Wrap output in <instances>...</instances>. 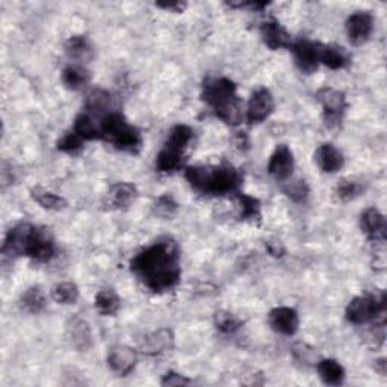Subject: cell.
Instances as JSON below:
<instances>
[{"label": "cell", "instance_id": "8fae6325", "mask_svg": "<svg viewBox=\"0 0 387 387\" xmlns=\"http://www.w3.org/2000/svg\"><path fill=\"white\" fill-rule=\"evenodd\" d=\"M292 52L295 64L303 73L310 74L316 72L317 64H320V44L307 41V39H300L299 43L292 46Z\"/></svg>", "mask_w": 387, "mask_h": 387}, {"label": "cell", "instance_id": "d6986e66", "mask_svg": "<svg viewBox=\"0 0 387 387\" xmlns=\"http://www.w3.org/2000/svg\"><path fill=\"white\" fill-rule=\"evenodd\" d=\"M360 227L362 232L371 237V240H384L386 236V220L384 215L375 209V207H369V209H366L362 216H360Z\"/></svg>", "mask_w": 387, "mask_h": 387}, {"label": "cell", "instance_id": "8d00e7d4", "mask_svg": "<svg viewBox=\"0 0 387 387\" xmlns=\"http://www.w3.org/2000/svg\"><path fill=\"white\" fill-rule=\"evenodd\" d=\"M155 212L164 218L173 216L177 212V203L170 194H165L157 198V202L155 204Z\"/></svg>", "mask_w": 387, "mask_h": 387}, {"label": "cell", "instance_id": "ffe728a7", "mask_svg": "<svg viewBox=\"0 0 387 387\" xmlns=\"http://www.w3.org/2000/svg\"><path fill=\"white\" fill-rule=\"evenodd\" d=\"M65 53L77 63H88L94 56V48L89 39L84 35H74L65 43Z\"/></svg>", "mask_w": 387, "mask_h": 387}, {"label": "cell", "instance_id": "2e32d148", "mask_svg": "<svg viewBox=\"0 0 387 387\" xmlns=\"http://www.w3.org/2000/svg\"><path fill=\"white\" fill-rule=\"evenodd\" d=\"M261 37L271 51H279V48L291 46V35L277 20H268L262 23Z\"/></svg>", "mask_w": 387, "mask_h": 387}, {"label": "cell", "instance_id": "4fadbf2b", "mask_svg": "<svg viewBox=\"0 0 387 387\" xmlns=\"http://www.w3.org/2000/svg\"><path fill=\"white\" fill-rule=\"evenodd\" d=\"M138 362L136 351L132 350L131 346L126 345H117L111 348L107 354V365L115 374L126 376L131 374Z\"/></svg>", "mask_w": 387, "mask_h": 387}, {"label": "cell", "instance_id": "7402d4cb", "mask_svg": "<svg viewBox=\"0 0 387 387\" xmlns=\"http://www.w3.org/2000/svg\"><path fill=\"white\" fill-rule=\"evenodd\" d=\"M317 374L322 383L330 386H339L345 380V369L343 366L333 359H324L316 366Z\"/></svg>", "mask_w": 387, "mask_h": 387}, {"label": "cell", "instance_id": "f546056e", "mask_svg": "<svg viewBox=\"0 0 387 387\" xmlns=\"http://www.w3.org/2000/svg\"><path fill=\"white\" fill-rule=\"evenodd\" d=\"M61 79L68 89L77 91V89H82L89 82V73L81 65H68L64 68Z\"/></svg>", "mask_w": 387, "mask_h": 387}, {"label": "cell", "instance_id": "6da1fadb", "mask_svg": "<svg viewBox=\"0 0 387 387\" xmlns=\"http://www.w3.org/2000/svg\"><path fill=\"white\" fill-rule=\"evenodd\" d=\"M131 270L144 286L156 294L173 289L182 274L177 244L166 240L147 247L133 257Z\"/></svg>", "mask_w": 387, "mask_h": 387}, {"label": "cell", "instance_id": "52a82bcc", "mask_svg": "<svg viewBox=\"0 0 387 387\" xmlns=\"http://www.w3.org/2000/svg\"><path fill=\"white\" fill-rule=\"evenodd\" d=\"M316 100L322 106L325 124L329 127L339 126L346 107H348L345 94L336 88L324 86L316 93Z\"/></svg>", "mask_w": 387, "mask_h": 387}, {"label": "cell", "instance_id": "d4e9b609", "mask_svg": "<svg viewBox=\"0 0 387 387\" xmlns=\"http://www.w3.org/2000/svg\"><path fill=\"white\" fill-rule=\"evenodd\" d=\"M192 138H194V131L190 126L177 124L171 129L170 135H168L165 147L171 148V150L183 153V150L188 147V144L192 141Z\"/></svg>", "mask_w": 387, "mask_h": 387}, {"label": "cell", "instance_id": "f1b7e54d", "mask_svg": "<svg viewBox=\"0 0 387 387\" xmlns=\"http://www.w3.org/2000/svg\"><path fill=\"white\" fill-rule=\"evenodd\" d=\"M73 132L77 136H81L84 141H94V140H98V138H102L100 127H97L93 118L88 114H81L76 117Z\"/></svg>", "mask_w": 387, "mask_h": 387}, {"label": "cell", "instance_id": "9c48e42d", "mask_svg": "<svg viewBox=\"0 0 387 387\" xmlns=\"http://www.w3.org/2000/svg\"><path fill=\"white\" fill-rule=\"evenodd\" d=\"M345 29L350 43L354 46H362L371 38L374 31V18L368 11H357L346 20Z\"/></svg>", "mask_w": 387, "mask_h": 387}, {"label": "cell", "instance_id": "74e56055", "mask_svg": "<svg viewBox=\"0 0 387 387\" xmlns=\"http://www.w3.org/2000/svg\"><path fill=\"white\" fill-rule=\"evenodd\" d=\"M161 384L162 386H188V384H192V381L181 374L170 371L164 375Z\"/></svg>", "mask_w": 387, "mask_h": 387}, {"label": "cell", "instance_id": "f35d334b", "mask_svg": "<svg viewBox=\"0 0 387 387\" xmlns=\"http://www.w3.org/2000/svg\"><path fill=\"white\" fill-rule=\"evenodd\" d=\"M156 6L164 8L166 11H171V13H182L186 5L182 2H157Z\"/></svg>", "mask_w": 387, "mask_h": 387}, {"label": "cell", "instance_id": "ac0fdd59", "mask_svg": "<svg viewBox=\"0 0 387 387\" xmlns=\"http://www.w3.org/2000/svg\"><path fill=\"white\" fill-rule=\"evenodd\" d=\"M136 186L127 182H120L114 185L106 194L105 204L111 209H126L131 206L136 198Z\"/></svg>", "mask_w": 387, "mask_h": 387}, {"label": "cell", "instance_id": "4dcf8cb0", "mask_svg": "<svg viewBox=\"0 0 387 387\" xmlns=\"http://www.w3.org/2000/svg\"><path fill=\"white\" fill-rule=\"evenodd\" d=\"M111 105V94H109L106 89L96 88L86 97V109L91 114L100 115L106 112Z\"/></svg>", "mask_w": 387, "mask_h": 387}, {"label": "cell", "instance_id": "603a6c76", "mask_svg": "<svg viewBox=\"0 0 387 387\" xmlns=\"http://www.w3.org/2000/svg\"><path fill=\"white\" fill-rule=\"evenodd\" d=\"M96 310L102 316H114L122 307V300L118 294L112 289H103L94 299Z\"/></svg>", "mask_w": 387, "mask_h": 387}, {"label": "cell", "instance_id": "ba28073f", "mask_svg": "<svg viewBox=\"0 0 387 387\" xmlns=\"http://www.w3.org/2000/svg\"><path fill=\"white\" fill-rule=\"evenodd\" d=\"M274 111V97L270 89L259 88L253 93L247 106L248 124H259L265 122Z\"/></svg>", "mask_w": 387, "mask_h": 387}, {"label": "cell", "instance_id": "7a4b0ae2", "mask_svg": "<svg viewBox=\"0 0 387 387\" xmlns=\"http://www.w3.org/2000/svg\"><path fill=\"white\" fill-rule=\"evenodd\" d=\"M5 259L26 256L35 262H51L56 254V244L46 229L31 224H20L8 232L2 245Z\"/></svg>", "mask_w": 387, "mask_h": 387}, {"label": "cell", "instance_id": "4316f807", "mask_svg": "<svg viewBox=\"0 0 387 387\" xmlns=\"http://www.w3.org/2000/svg\"><path fill=\"white\" fill-rule=\"evenodd\" d=\"M183 165V153L164 147L156 156V170L161 173H174Z\"/></svg>", "mask_w": 387, "mask_h": 387}, {"label": "cell", "instance_id": "277c9868", "mask_svg": "<svg viewBox=\"0 0 387 387\" xmlns=\"http://www.w3.org/2000/svg\"><path fill=\"white\" fill-rule=\"evenodd\" d=\"M100 133L105 141L127 153H136L141 148V133L127 123L120 112H107L100 122Z\"/></svg>", "mask_w": 387, "mask_h": 387}, {"label": "cell", "instance_id": "9a60e30c", "mask_svg": "<svg viewBox=\"0 0 387 387\" xmlns=\"http://www.w3.org/2000/svg\"><path fill=\"white\" fill-rule=\"evenodd\" d=\"M315 162L321 168V171L333 174L342 170L345 159L339 148H336L333 144H322L317 147L315 153Z\"/></svg>", "mask_w": 387, "mask_h": 387}, {"label": "cell", "instance_id": "44dd1931", "mask_svg": "<svg viewBox=\"0 0 387 387\" xmlns=\"http://www.w3.org/2000/svg\"><path fill=\"white\" fill-rule=\"evenodd\" d=\"M351 58L343 47L339 46H320V63L330 70H342L350 64Z\"/></svg>", "mask_w": 387, "mask_h": 387}, {"label": "cell", "instance_id": "d590c367", "mask_svg": "<svg viewBox=\"0 0 387 387\" xmlns=\"http://www.w3.org/2000/svg\"><path fill=\"white\" fill-rule=\"evenodd\" d=\"M84 147V140L81 136H77L73 131L70 133L64 135L61 140L58 141V148L64 153L68 155H76L77 152H81Z\"/></svg>", "mask_w": 387, "mask_h": 387}, {"label": "cell", "instance_id": "484cf974", "mask_svg": "<svg viewBox=\"0 0 387 387\" xmlns=\"http://www.w3.org/2000/svg\"><path fill=\"white\" fill-rule=\"evenodd\" d=\"M237 204H240V216L244 221L259 223L262 220V206L257 198L237 192Z\"/></svg>", "mask_w": 387, "mask_h": 387}, {"label": "cell", "instance_id": "d6a6232c", "mask_svg": "<svg viewBox=\"0 0 387 387\" xmlns=\"http://www.w3.org/2000/svg\"><path fill=\"white\" fill-rule=\"evenodd\" d=\"M362 191H363V186L359 182L351 181V178H343V181H341L334 188L336 197L343 203L354 200V198H357L362 194Z\"/></svg>", "mask_w": 387, "mask_h": 387}, {"label": "cell", "instance_id": "8992f818", "mask_svg": "<svg viewBox=\"0 0 387 387\" xmlns=\"http://www.w3.org/2000/svg\"><path fill=\"white\" fill-rule=\"evenodd\" d=\"M384 307H386L384 295L381 299H376V296H371V295L355 296V299H353L350 304L346 306L345 317L351 324H357V325L368 324L376 320V317L384 312Z\"/></svg>", "mask_w": 387, "mask_h": 387}, {"label": "cell", "instance_id": "3957f363", "mask_svg": "<svg viewBox=\"0 0 387 387\" xmlns=\"http://www.w3.org/2000/svg\"><path fill=\"white\" fill-rule=\"evenodd\" d=\"M203 100L214 107L221 122L237 126L242 122V105L236 94V84L227 77H215L204 82Z\"/></svg>", "mask_w": 387, "mask_h": 387}, {"label": "cell", "instance_id": "1f68e13d", "mask_svg": "<svg viewBox=\"0 0 387 387\" xmlns=\"http://www.w3.org/2000/svg\"><path fill=\"white\" fill-rule=\"evenodd\" d=\"M52 299L58 304H74L79 300V287L72 282L59 283L52 289Z\"/></svg>", "mask_w": 387, "mask_h": 387}, {"label": "cell", "instance_id": "5bb4252c", "mask_svg": "<svg viewBox=\"0 0 387 387\" xmlns=\"http://www.w3.org/2000/svg\"><path fill=\"white\" fill-rule=\"evenodd\" d=\"M173 333L168 329H159L150 334L144 336L140 342V350L145 355L162 354L173 346Z\"/></svg>", "mask_w": 387, "mask_h": 387}, {"label": "cell", "instance_id": "ab89813d", "mask_svg": "<svg viewBox=\"0 0 387 387\" xmlns=\"http://www.w3.org/2000/svg\"><path fill=\"white\" fill-rule=\"evenodd\" d=\"M266 248H268V251H270V254H273L275 257H282L284 253V248L280 244V241H268Z\"/></svg>", "mask_w": 387, "mask_h": 387}, {"label": "cell", "instance_id": "e575fe53", "mask_svg": "<svg viewBox=\"0 0 387 387\" xmlns=\"http://www.w3.org/2000/svg\"><path fill=\"white\" fill-rule=\"evenodd\" d=\"M215 325L216 329L224 334H233L241 327V322L236 320L232 313L220 312L215 315Z\"/></svg>", "mask_w": 387, "mask_h": 387}, {"label": "cell", "instance_id": "7c38bea8", "mask_svg": "<svg viewBox=\"0 0 387 387\" xmlns=\"http://www.w3.org/2000/svg\"><path fill=\"white\" fill-rule=\"evenodd\" d=\"M268 322H270L274 332L284 336H294L299 332L300 316L291 307H277V309L270 312Z\"/></svg>", "mask_w": 387, "mask_h": 387}, {"label": "cell", "instance_id": "cb8c5ba5", "mask_svg": "<svg viewBox=\"0 0 387 387\" xmlns=\"http://www.w3.org/2000/svg\"><path fill=\"white\" fill-rule=\"evenodd\" d=\"M20 307H22V310L27 313H32V315L41 313L46 309V296H44V292L41 291V287L39 286L29 287V289L22 295V299H20Z\"/></svg>", "mask_w": 387, "mask_h": 387}, {"label": "cell", "instance_id": "e0dca14e", "mask_svg": "<svg viewBox=\"0 0 387 387\" xmlns=\"http://www.w3.org/2000/svg\"><path fill=\"white\" fill-rule=\"evenodd\" d=\"M67 334L77 351H88L93 345V333L89 324L82 317L74 316L67 325Z\"/></svg>", "mask_w": 387, "mask_h": 387}, {"label": "cell", "instance_id": "5b68a950", "mask_svg": "<svg viewBox=\"0 0 387 387\" xmlns=\"http://www.w3.org/2000/svg\"><path fill=\"white\" fill-rule=\"evenodd\" d=\"M242 183V176L230 164H223L218 166H207V176L202 194L225 195L240 190Z\"/></svg>", "mask_w": 387, "mask_h": 387}, {"label": "cell", "instance_id": "83f0119b", "mask_svg": "<svg viewBox=\"0 0 387 387\" xmlns=\"http://www.w3.org/2000/svg\"><path fill=\"white\" fill-rule=\"evenodd\" d=\"M31 195L34 200L43 207V209L47 211H63L67 207V202L65 198H63L61 195H58L55 192H51L47 190H43V188H34L31 191Z\"/></svg>", "mask_w": 387, "mask_h": 387}, {"label": "cell", "instance_id": "836d02e7", "mask_svg": "<svg viewBox=\"0 0 387 387\" xmlns=\"http://www.w3.org/2000/svg\"><path fill=\"white\" fill-rule=\"evenodd\" d=\"M283 191L292 202H296V203L304 202L310 194L309 186H307V183L301 181V178H295V181L287 182L283 188Z\"/></svg>", "mask_w": 387, "mask_h": 387}, {"label": "cell", "instance_id": "30bf717a", "mask_svg": "<svg viewBox=\"0 0 387 387\" xmlns=\"http://www.w3.org/2000/svg\"><path fill=\"white\" fill-rule=\"evenodd\" d=\"M294 165L295 162L291 148L284 144H280L277 145L274 153L271 155L270 164H268V173H270L275 181L286 182L289 181L294 173Z\"/></svg>", "mask_w": 387, "mask_h": 387}]
</instances>
